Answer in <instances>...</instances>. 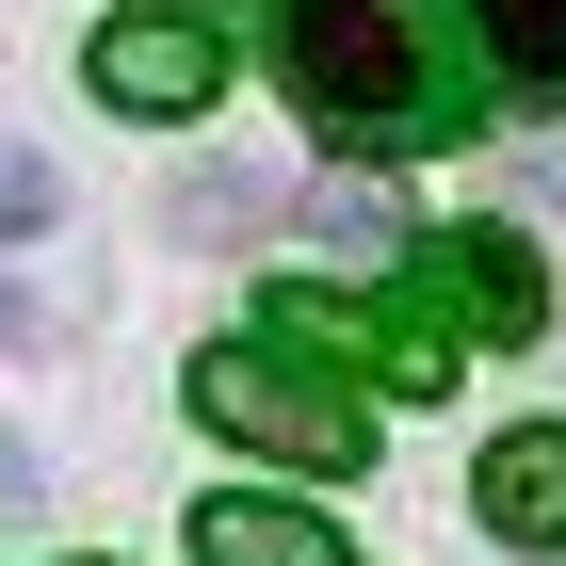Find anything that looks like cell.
I'll return each instance as SVG.
<instances>
[{
  "label": "cell",
  "mask_w": 566,
  "mask_h": 566,
  "mask_svg": "<svg viewBox=\"0 0 566 566\" xmlns=\"http://www.w3.org/2000/svg\"><path fill=\"white\" fill-rule=\"evenodd\" d=\"M275 82L324 146H437L470 97L421 65V17L405 0H292L275 17Z\"/></svg>",
  "instance_id": "1"
},
{
  "label": "cell",
  "mask_w": 566,
  "mask_h": 566,
  "mask_svg": "<svg viewBox=\"0 0 566 566\" xmlns=\"http://www.w3.org/2000/svg\"><path fill=\"white\" fill-rule=\"evenodd\" d=\"M195 421L211 437H243V453H275V470H307V485H340V470H373V405L324 373L307 340H211L195 356Z\"/></svg>",
  "instance_id": "2"
},
{
  "label": "cell",
  "mask_w": 566,
  "mask_h": 566,
  "mask_svg": "<svg viewBox=\"0 0 566 566\" xmlns=\"http://www.w3.org/2000/svg\"><path fill=\"white\" fill-rule=\"evenodd\" d=\"M82 82L114 97V114H211L227 97V49L178 17V0H130V17H97V49H82Z\"/></svg>",
  "instance_id": "3"
},
{
  "label": "cell",
  "mask_w": 566,
  "mask_h": 566,
  "mask_svg": "<svg viewBox=\"0 0 566 566\" xmlns=\"http://www.w3.org/2000/svg\"><path fill=\"white\" fill-rule=\"evenodd\" d=\"M421 292H437L453 340H534V324H551V260H534L518 227H437V243H421Z\"/></svg>",
  "instance_id": "4"
},
{
  "label": "cell",
  "mask_w": 566,
  "mask_h": 566,
  "mask_svg": "<svg viewBox=\"0 0 566 566\" xmlns=\"http://www.w3.org/2000/svg\"><path fill=\"white\" fill-rule=\"evenodd\" d=\"M275 340H307V356H373L389 389H453V324L437 307H389V292H275Z\"/></svg>",
  "instance_id": "5"
},
{
  "label": "cell",
  "mask_w": 566,
  "mask_h": 566,
  "mask_svg": "<svg viewBox=\"0 0 566 566\" xmlns=\"http://www.w3.org/2000/svg\"><path fill=\"white\" fill-rule=\"evenodd\" d=\"M470 502H485V534H502V551H566V421H518V437H485Z\"/></svg>",
  "instance_id": "6"
},
{
  "label": "cell",
  "mask_w": 566,
  "mask_h": 566,
  "mask_svg": "<svg viewBox=\"0 0 566 566\" xmlns=\"http://www.w3.org/2000/svg\"><path fill=\"white\" fill-rule=\"evenodd\" d=\"M502 97H566V0H453Z\"/></svg>",
  "instance_id": "7"
},
{
  "label": "cell",
  "mask_w": 566,
  "mask_h": 566,
  "mask_svg": "<svg viewBox=\"0 0 566 566\" xmlns=\"http://www.w3.org/2000/svg\"><path fill=\"white\" fill-rule=\"evenodd\" d=\"M195 551L211 566H340V534L307 502H195Z\"/></svg>",
  "instance_id": "8"
},
{
  "label": "cell",
  "mask_w": 566,
  "mask_h": 566,
  "mask_svg": "<svg viewBox=\"0 0 566 566\" xmlns=\"http://www.w3.org/2000/svg\"><path fill=\"white\" fill-rule=\"evenodd\" d=\"M292 211H307V243H340V260H405V195L389 178H307Z\"/></svg>",
  "instance_id": "9"
},
{
  "label": "cell",
  "mask_w": 566,
  "mask_h": 566,
  "mask_svg": "<svg viewBox=\"0 0 566 566\" xmlns=\"http://www.w3.org/2000/svg\"><path fill=\"white\" fill-rule=\"evenodd\" d=\"M275 211H292L275 178H195V195H178V227H195V243H243V227H275Z\"/></svg>",
  "instance_id": "10"
},
{
  "label": "cell",
  "mask_w": 566,
  "mask_h": 566,
  "mask_svg": "<svg viewBox=\"0 0 566 566\" xmlns=\"http://www.w3.org/2000/svg\"><path fill=\"white\" fill-rule=\"evenodd\" d=\"M17 227H49V163H17V146H0V243H17Z\"/></svg>",
  "instance_id": "11"
}]
</instances>
